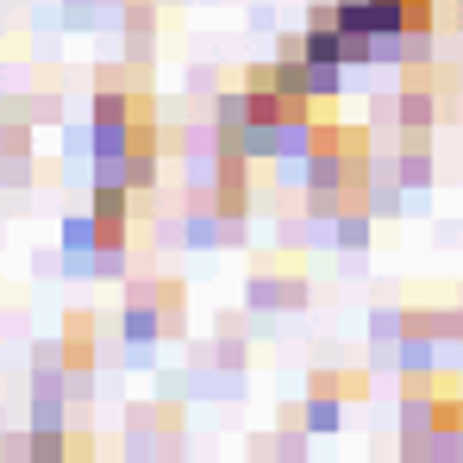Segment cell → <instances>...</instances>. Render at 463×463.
Masks as SVG:
<instances>
[{
    "label": "cell",
    "mask_w": 463,
    "mask_h": 463,
    "mask_svg": "<svg viewBox=\"0 0 463 463\" xmlns=\"http://www.w3.org/2000/svg\"><path fill=\"white\" fill-rule=\"evenodd\" d=\"M182 332V288L175 282H138L126 295V338L151 345V338H169Z\"/></svg>",
    "instance_id": "6da1fadb"
},
{
    "label": "cell",
    "mask_w": 463,
    "mask_h": 463,
    "mask_svg": "<svg viewBox=\"0 0 463 463\" xmlns=\"http://www.w3.org/2000/svg\"><path fill=\"white\" fill-rule=\"evenodd\" d=\"M432 6L439 0H370V25H376V44L401 51V44H420L432 32Z\"/></svg>",
    "instance_id": "7a4b0ae2"
},
{
    "label": "cell",
    "mask_w": 463,
    "mask_h": 463,
    "mask_svg": "<svg viewBox=\"0 0 463 463\" xmlns=\"http://www.w3.org/2000/svg\"><path fill=\"white\" fill-rule=\"evenodd\" d=\"M250 301L257 307H295L301 301V263H257V276H250Z\"/></svg>",
    "instance_id": "3957f363"
}]
</instances>
